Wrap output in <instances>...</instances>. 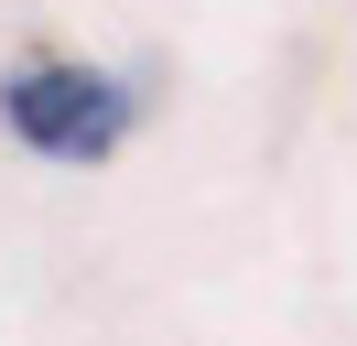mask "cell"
<instances>
[{"instance_id":"6da1fadb","label":"cell","mask_w":357,"mask_h":346,"mask_svg":"<svg viewBox=\"0 0 357 346\" xmlns=\"http://www.w3.org/2000/svg\"><path fill=\"white\" fill-rule=\"evenodd\" d=\"M0 130L33 163H109L141 130V86L109 65H76V54H22L0 76Z\"/></svg>"}]
</instances>
